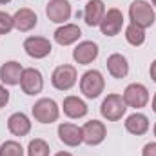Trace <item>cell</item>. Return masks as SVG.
<instances>
[{"label": "cell", "instance_id": "obj_1", "mask_svg": "<svg viewBox=\"0 0 156 156\" xmlns=\"http://www.w3.org/2000/svg\"><path fill=\"white\" fill-rule=\"evenodd\" d=\"M129 18H131V24L142 29H147L154 24V9L147 0H134L129 5Z\"/></svg>", "mask_w": 156, "mask_h": 156}, {"label": "cell", "instance_id": "obj_2", "mask_svg": "<svg viewBox=\"0 0 156 156\" xmlns=\"http://www.w3.org/2000/svg\"><path fill=\"white\" fill-rule=\"evenodd\" d=\"M104 87H105V80L104 75L96 69H91V71H85L82 78H80V91L85 98L89 100H94L98 98L102 93H104Z\"/></svg>", "mask_w": 156, "mask_h": 156}, {"label": "cell", "instance_id": "obj_3", "mask_svg": "<svg viewBox=\"0 0 156 156\" xmlns=\"http://www.w3.org/2000/svg\"><path fill=\"white\" fill-rule=\"evenodd\" d=\"M127 111V104L123 102V98L116 94V93H111L104 98L102 105H100V113L102 116L105 118L107 122H118L122 120V116L125 115Z\"/></svg>", "mask_w": 156, "mask_h": 156}, {"label": "cell", "instance_id": "obj_4", "mask_svg": "<svg viewBox=\"0 0 156 156\" xmlns=\"http://www.w3.org/2000/svg\"><path fill=\"white\" fill-rule=\"evenodd\" d=\"M31 113L33 118L40 123H53L60 116V107L53 98H40L38 102H35Z\"/></svg>", "mask_w": 156, "mask_h": 156}, {"label": "cell", "instance_id": "obj_5", "mask_svg": "<svg viewBox=\"0 0 156 156\" xmlns=\"http://www.w3.org/2000/svg\"><path fill=\"white\" fill-rule=\"evenodd\" d=\"M76 67L75 66H69V64H64V66H58L53 75H51V83L55 89L58 91H69L75 83H76Z\"/></svg>", "mask_w": 156, "mask_h": 156}, {"label": "cell", "instance_id": "obj_6", "mask_svg": "<svg viewBox=\"0 0 156 156\" xmlns=\"http://www.w3.org/2000/svg\"><path fill=\"white\" fill-rule=\"evenodd\" d=\"M123 102L127 104V107H134V109H142L149 104V89L144 83H129L122 94Z\"/></svg>", "mask_w": 156, "mask_h": 156}, {"label": "cell", "instance_id": "obj_7", "mask_svg": "<svg viewBox=\"0 0 156 156\" xmlns=\"http://www.w3.org/2000/svg\"><path fill=\"white\" fill-rule=\"evenodd\" d=\"M82 136H83V144L87 145H100L105 136H107V129L104 125V122L100 120H89L82 125Z\"/></svg>", "mask_w": 156, "mask_h": 156}, {"label": "cell", "instance_id": "obj_8", "mask_svg": "<svg viewBox=\"0 0 156 156\" xmlns=\"http://www.w3.org/2000/svg\"><path fill=\"white\" fill-rule=\"evenodd\" d=\"M123 27V13L116 9V7H111L105 11L102 22H100V31L102 35L105 37H116L118 33L122 31Z\"/></svg>", "mask_w": 156, "mask_h": 156}, {"label": "cell", "instance_id": "obj_9", "mask_svg": "<svg viewBox=\"0 0 156 156\" xmlns=\"http://www.w3.org/2000/svg\"><path fill=\"white\" fill-rule=\"evenodd\" d=\"M20 87L29 96H35V94L42 93V89H44V76H42V73L38 69H35V67L24 69L22 78H20Z\"/></svg>", "mask_w": 156, "mask_h": 156}, {"label": "cell", "instance_id": "obj_10", "mask_svg": "<svg viewBox=\"0 0 156 156\" xmlns=\"http://www.w3.org/2000/svg\"><path fill=\"white\" fill-rule=\"evenodd\" d=\"M45 15L55 24H66L71 18V4L67 0H49L45 5Z\"/></svg>", "mask_w": 156, "mask_h": 156}, {"label": "cell", "instance_id": "obj_11", "mask_svg": "<svg viewBox=\"0 0 156 156\" xmlns=\"http://www.w3.org/2000/svg\"><path fill=\"white\" fill-rule=\"evenodd\" d=\"M24 51L27 53V56L40 60V58H45L47 55H51L53 45L44 37H27L24 40Z\"/></svg>", "mask_w": 156, "mask_h": 156}, {"label": "cell", "instance_id": "obj_12", "mask_svg": "<svg viewBox=\"0 0 156 156\" xmlns=\"http://www.w3.org/2000/svg\"><path fill=\"white\" fill-rule=\"evenodd\" d=\"M98 56V45L91 40H83L80 42L76 47L73 49V58L80 66H89L91 62H94Z\"/></svg>", "mask_w": 156, "mask_h": 156}, {"label": "cell", "instance_id": "obj_13", "mask_svg": "<svg viewBox=\"0 0 156 156\" xmlns=\"http://www.w3.org/2000/svg\"><path fill=\"white\" fill-rule=\"evenodd\" d=\"M58 138L64 145L67 147H78L82 142H83V136H82V127H78L75 123H60L58 125Z\"/></svg>", "mask_w": 156, "mask_h": 156}, {"label": "cell", "instance_id": "obj_14", "mask_svg": "<svg viewBox=\"0 0 156 156\" xmlns=\"http://www.w3.org/2000/svg\"><path fill=\"white\" fill-rule=\"evenodd\" d=\"M13 24H15V29L22 31V33H27L31 31L37 24H38V16L33 9L29 7H20L15 15H13Z\"/></svg>", "mask_w": 156, "mask_h": 156}, {"label": "cell", "instance_id": "obj_15", "mask_svg": "<svg viewBox=\"0 0 156 156\" xmlns=\"http://www.w3.org/2000/svg\"><path fill=\"white\" fill-rule=\"evenodd\" d=\"M22 73H24V67H22L20 62L9 60V62L0 66V80L5 85H18L20 78H22Z\"/></svg>", "mask_w": 156, "mask_h": 156}, {"label": "cell", "instance_id": "obj_16", "mask_svg": "<svg viewBox=\"0 0 156 156\" xmlns=\"http://www.w3.org/2000/svg\"><path fill=\"white\" fill-rule=\"evenodd\" d=\"M104 15H105V5L102 0H89L83 7V20L89 27L100 26Z\"/></svg>", "mask_w": 156, "mask_h": 156}, {"label": "cell", "instance_id": "obj_17", "mask_svg": "<svg viewBox=\"0 0 156 156\" xmlns=\"http://www.w3.org/2000/svg\"><path fill=\"white\" fill-rule=\"evenodd\" d=\"M53 37L58 45H71V44L78 42V38L82 37V29L76 24H64L55 31Z\"/></svg>", "mask_w": 156, "mask_h": 156}, {"label": "cell", "instance_id": "obj_18", "mask_svg": "<svg viewBox=\"0 0 156 156\" xmlns=\"http://www.w3.org/2000/svg\"><path fill=\"white\" fill-rule=\"evenodd\" d=\"M105 66H107V71H109V75L113 78H118V80H120V78H125L129 75V62H127V58H125L123 55H120V53L109 55Z\"/></svg>", "mask_w": 156, "mask_h": 156}, {"label": "cell", "instance_id": "obj_19", "mask_svg": "<svg viewBox=\"0 0 156 156\" xmlns=\"http://www.w3.org/2000/svg\"><path fill=\"white\" fill-rule=\"evenodd\" d=\"M7 129L13 136H26L31 131V120L24 113H13L7 118Z\"/></svg>", "mask_w": 156, "mask_h": 156}, {"label": "cell", "instance_id": "obj_20", "mask_svg": "<svg viewBox=\"0 0 156 156\" xmlns=\"http://www.w3.org/2000/svg\"><path fill=\"white\" fill-rule=\"evenodd\" d=\"M62 109H64V115L67 118H83L87 115V104L78 98V96H66L64 98V104H62Z\"/></svg>", "mask_w": 156, "mask_h": 156}, {"label": "cell", "instance_id": "obj_21", "mask_svg": "<svg viewBox=\"0 0 156 156\" xmlns=\"http://www.w3.org/2000/svg\"><path fill=\"white\" fill-rule=\"evenodd\" d=\"M125 129L127 133L134 134V136H142L149 131V118L142 113H134L125 120Z\"/></svg>", "mask_w": 156, "mask_h": 156}, {"label": "cell", "instance_id": "obj_22", "mask_svg": "<svg viewBox=\"0 0 156 156\" xmlns=\"http://www.w3.org/2000/svg\"><path fill=\"white\" fill-rule=\"evenodd\" d=\"M125 40H127L131 45H134V47L142 45V44L145 42V29H142V27H138V26H134V24H129V26L125 27Z\"/></svg>", "mask_w": 156, "mask_h": 156}, {"label": "cell", "instance_id": "obj_23", "mask_svg": "<svg viewBox=\"0 0 156 156\" xmlns=\"http://www.w3.org/2000/svg\"><path fill=\"white\" fill-rule=\"evenodd\" d=\"M27 156H49V144L42 138H35L27 145Z\"/></svg>", "mask_w": 156, "mask_h": 156}, {"label": "cell", "instance_id": "obj_24", "mask_svg": "<svg viewBox=\"0 0 156 156\" xmlns=\"http://www.w3.org/2000/svg\"><path fill=\"white\" fill-rule=\"evenodd\" d=\"M0 156H24V147L15 140H7L0 145Z\"/></svg>", "mask_w": 156, "mask_h": 156}, {"label": "cell", "instance_id": "obj_25", "mask_svg": "<svg viewBox=\"0 0 156 156\" xmlns=\"http://www.w3.org/2000/svg\"><path fill=\"white\" fill-rule=\"evenodd\" d=\"M13 27H15L13 16L9 13H5V11H0V35H7Z\"/></svg>", "mask_w": 156, "mask_h": 156}, {"label": "cell", "instance_id": "obj_26", "mask_svg": "<svg viewBox=\"0 0 156 156\" xmlns=\"http://www.w3.org/2000/svg\"><path fill=\"white\" fill-rule=\"evenodd\" d=\"M142 156H156V142L145 144L142 149Z\"/></svg>", "mask_w": 156, "mask_h": 156}, {"label": "cell", "instance_id": "obj_27", "mask_svg": "<svg viewBox=\"0 0 156 156\" xmlns=\"http://www.w3.org/2000/svg\"><path fill=\"white\" fill-rule=\"evenodd\" d=\"M7 102H9V91L4 85H0V107H5Z\"/></svg>", "mask_w": 156, "mask_h": 156}, {"label": "cell", "instance_id": "obj_28", "mask_svg": "<svg viewBox=\"0 0 156 156\" xmlns=\"http://www.w3.org/2000/svg\"><path fill=\"white\" fill-rule=\"evenodd\" d=\"M149 75H151V78H153V82L156 83V60L151 64V67H149Z\"/></svg>", "mask_w": 156, "mask_h": 156}, {"label": "cell", "instance_id": "obj_29", "mask_svg": "<svg viewBox=\"0 0 156 156\" xmlns=\"http://www.w3.org/2000/svg\"><path fill=\"white\" fill-rule=\"evenodd\" d=\"M55 156H73L71 153H67V151H60V153H56Z\"/></svg>", "mask_w": 156, "mask_h": 156}, {"label": "cell", "instance_id": "obj_30", "mask_svg": "<svg viewBox=\"0 0 156 156\" xmlns=\"http://www.w3.org/2000/svg\"><path fill=\"white\" fill-rule=\"evenodd\" d=\"M153 111L156 113V94L153 96Z\"/></svg>", "mask_w": 156, "mask_h": 156}, {"label": "cell", "instance_id": "obj_31", "mask_svg": "<svg viewBox=\"0 0 156 156\" xmlns=\"http://www.w3.org/2000/svg\"><path fill=\"white\" fill-rule=\"evenodd\" d=\"M11 0H0V4H9Z\"/></svg>", "mask_w": 156, "mask_h": 156}, {"label": "cell", "instance_id": "obj_32", "mask_svg": "<svg viewBox=\"0 0 156 156\" xmlns=\"http://www.w3.org/2000/svg\"><path fill=\"white\" fill-rule=\"evenodd\" d=\"M151 2H153V5H154V7H156V0H151Z\"/></svg>", "mask_w": 156, "mask_h": 156}, {"label": "cell", "instance_id": "obj_33", "mask_svg": "<svg viewBox=\"0 0 156 156\" xmlns=\"http://www.w3.org/2000/svg\"><path fill=\"white\" fill-rule=\"evenodd\" d=\"M154 136H156V123H154Z\"/></svg>", "mask_w": 156, "mask_h": 156}]
</instances>
